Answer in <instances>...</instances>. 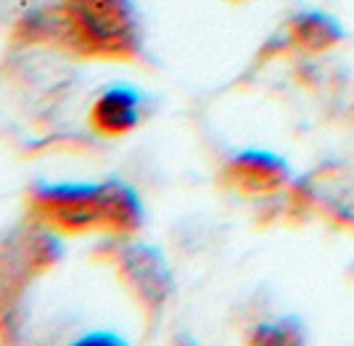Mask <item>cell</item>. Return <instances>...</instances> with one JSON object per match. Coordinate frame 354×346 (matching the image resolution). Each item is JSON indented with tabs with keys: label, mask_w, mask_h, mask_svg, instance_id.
Masks as SVG:
<instances>
[{
	"label": "cell",
	"mask_w": 354,
	"mask_h": 346,
	"mask_svg": "<svg viewBox=\"0 0 354 346\" xmlns=\"http://www.w3.org/2000/svg\"><path fill=\"white\" fill-rule=\"evenodd\" d=\"M98 256L114 270L143 315L156 317L162 312L172 294V272L156 246L135 238H109L98 249Z\"/></svg>",
	"instance_id": "cell-4"
},
{
	"label": "cell",
	"mask_w": 354,
	"mask_h": 346,
	"mask_svg": "<svg viewBox=\"0 0 354 346\" xmlns=\"http://www.w3.org/2000/svg\"><path fill=\"white\" fill-rule=\"evenodd\" d=\"M225 180L243 196H267L281 188L286 169L270 153H241L230 162Z\"/></svg>",
	"instance_id": "cell-7"
},
{
	"label": "cell",
	"mask_w": 354,
	"mask_h": 346,
	"mask_svg": "<svg viewBox=\"0 0 354 346\" xmlns=\"http://www.w3.org/2000/svg\"><path fill=\"white\" fill-rule=\"evenodd\" d=\"M104 191V236L135 238L146 225V206L133 185L122 177L101 180Z\"/></svg>",
	"instance_id": "cell-6"
},
{
	"label": "cell",
	"mask_w": 354,
	"mask_h": 346,
	"mask_svg": "<svg viewBox=\"0 0 354 346\" xmlns=\"http://www.w3.org/2000/svg\"><path fill=\"white\" fill-rule=\"evenodd\" d=\"M143 119V95L133 85H109L90 104L88 122L98 137H124Z\"/></svg>",
	"instance_id": "cell-5"
},
{
	"label": "cell",
	"mask_w": 354,
	"mask_h": 346,
	"mask_svg": "<svg viewBox=\"0 0 354 346\" xmlns=\"http://www.w3.org/2000/svg\"><path fill=\"white\" fill-rule=\"evenodd\" d=\"M66 256L64 236L30 222L0 241V341H19L27 320V291Z\"/></svg>",
	"instance_id": "cell-2"
},
{
	"label": "cell",
	"mask_w": 354,
	"mask_h": 346,
	"mask_svg": "<svg viewBox=\"0 0 354 346\" xmlns=\"http://www.w3.org/2000/svg\"><path fill=\"white\" fill-rule=\"evenodd\" d=\"M74 344H104V346H122L124 344V338L122 336H117V333L111 331H93V333H85V336H80Z\"/></svg>",
	"instance_id": "cell-8"
},
{
	"label": "cell",
	"mask_w": 354,
	"mask_h": 346,
	"mask_svg": "<svg viewBox=\"0 0 354 346\" xmlns=\"http://www.w3.org/2000/svg\"><path fill=\"white\" fill-rule=\"evenodd\" d=\"M27 220L61 236L104 233L101 182H35L27 191Z\"/></svg>",
	"instance_id": "cell-3"
},
{
	"label": "cell",
	"mask_w": 354,
	"mask_h": 346,
	"mask_svg": "<svg viewBox=\"0 0 354 346\" xmlns=\"http://www.w3.org/2000/svg\"><path fill=\"white\" fill-rule=\"evenodd\" d=\"M61 48L93 61H138L143 24L135 0H59Z\"/></svg>",
	"instance_id": "cell-1"
}]
</instances>
